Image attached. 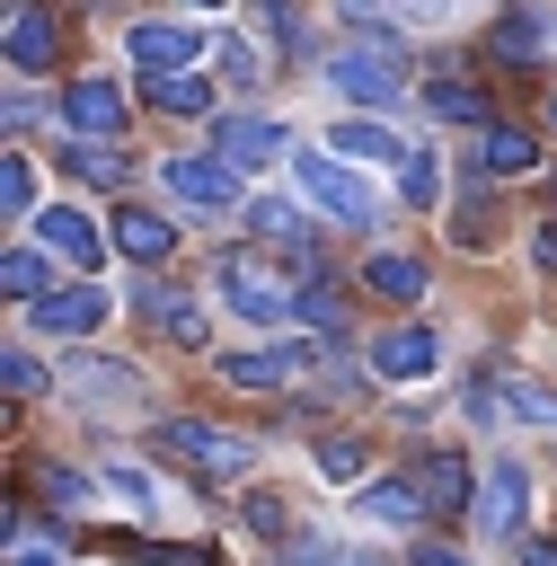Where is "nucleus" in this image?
<instances>
[{"label":"nucleus","mask_w":557,"mask_h":566,"mask_svg":"<svg viewBox=\"0 0 557 566\" xmlns=\"http://www.w3.org/2000/svg\"><path fill=\"white\" fill-rule=\"evenodd\" d=\"M424 106H433L442 124H486V97H477V88H460V80H433V88H424Z\"/></svg>","instance_id":"obj_29"},{"label":"nucleus","mask_w":557,"mask_h":566,"mask_svg":"<svg viewBox=\"0 0 557 566\" xmlns=\"http://www.w3.org/2000/svg\"><path fill=\"white\" fill-rule=\"evenodd\" d=\"M301 363H318V354H309V345H248V354H221L230 389H283Z\"/></svg>","instance_id":"obj_13"},{"label":"nucleus","mask_w":557,"mask_h":566,"mask_svg":"<svg viewBox=\"0 0 557 566\" xmlns=\"http://www.w3.org/2000/svg\"><path fill=\"white\" fill-rule=\"evenodd\" d=\"M9 566H62V557H53V548H35V539H18V548H9Z\"/></svg>","instance_id":"obj_41"},{"label":"nucleus","mask_w":557,"mask_h":566,"mask_svg":"<svg viewBox=\"0 0 557 566\" xmlns=\"http://www.w3.org/2000/svg\"><path fill=\"white\" fill-rule=\"evenodd\" d=\"M362 513H371V522H398V531H407V522H424V495H416V478L398 469V478H371V486H362Z\"/></svg>","instance_id":"obj_23"},{"label":"nucleus","mask_w":557,"mask_h":566,"mask_svg":"<svg viewBox=\"0 0 557 566\" xmlns=\"http://www.w3.org/2000/svg\"><path fill=\"white\" fill-rule=\"evenodd\" d=\"M150 106H159V115H203V106H212V80H195V71H150Z\"/></svg>","instance_id":"obj_26"},{"label":"nucleus","mask_w":557,"mask_h":566,"mask_svg":"<svg viewBox=\"0 0 557 566\" xmlns=\"http://www.w3.org/2000/svg\"><path fill=\"white\" fill-rule=\"evenodd\" d=\"M221 71H230V80H248V88H256V80H265V53H256V44H248V35H221Z\"/></svg>","instance_id":"obj_36"},{"label":"nucleus","mask_w":557,"mask_h":566,"mask_svg":"<svg viewBox=\"0 0 557 566\" xmlns=\"http://www.w3.org/2000/svg\"><path fill=\"white\" fill-rule=\"evenodd\" d=\"M221 301H230L248 327H283V318L301 310V292H292L265 256H248V248H230V256H221Z\"/></svg>","instance_id":"obj_2"},{"label":"nucleus","mask_w":557,"mask_h":566,"mask_svg":"<svg viewBox=\"0 0 557 566\" xmlns=\"http://www.w3.org/2000/svg\"><path fill=\"white\" fill-rule=\"evenodd\" d=\"M62 53V27H53V9H35V0H9V71H44Z\"/></svg>","instance_id":"obj_11"},{"label":"nucleus","mask_w":557,"mask_h":566,"mask_svg":"<svg viewBox=\"0 0 557 566\" xmlns=\"http://www.w3.org/2000/svg\"><path fill=\"white\" fill-rule=\"evenodd\" d=\"M477 168H486V177H522V168H539V142H530L522 124H486V133H477Z\"/></svg>","instance_id":"obj_21"},{"label":"nucleus","mask_w":557,"mask_h":566,"mask_svg":"<svg viewBox=\"0 0 557 566\" xmlns=\"http://www.w3.org/2000/svg\"><path fill=\"white\" fill-rule=\"evenodd\" d=\"M159 177H168V195H177L186 212H230V203H239V168H230L221 150H177Z\"/></svg>","instance_id":"obj_5"},{"label":"nucleus","mask_w":557,"mask_h":566,"mask_svg":"<svg viewBox=\"0 0 557 566\" xmlns=\"http://www.w3.org/2000/svg\"><path fill=\"white\" fill-rule=\"evenodd\" d=\"M398 195H407L416 212L442 195V168H433V150H407V159H398Z\"/></svg>","instance_id":"obj_30"},{"label":"nucleus","mask_w":557,"mask_h":566,"mask_svg":"<svg viewBox=\"0 0 557 566\" xmlns=\"http://www.w3.org/2000/svg\"><path fill=\"white\" fill-rule=\"evenodd\" d=\"M124 53H133L141 71H195V62L212 53V35H203V27H133Z\"/></svg>","instance_id":"obj_9"},{"label":"nucleus","mask_w":557,"mask_h":566,"mask_svg":"<svg viewBox=\"0 0 557 566\" xmlns=\"http://www.w3.org/2000/svg\"><path fill=\"white\" fill-rule=\"evenodd\" d=\"M327 150H345V159H407V142H398L389 124H371V115L336 124V133H327Z\"/></svg>","instance_id":"obj_24"},{"label":"nucleus","mask_w":557,"mask_h":566,"mask_svg":"<svg viewBox=\"0 0 557 566\" xmlns=\"http://www.w3.org/2000/svg\"><path fill=\"white\" fill-rule=\"evenodd\" d=\"M362 283H371L380 301H398V310H407V301H424V256H371V265H362Z\"/></svg>","instance_id":"obj_25"},{"label":"nucleus","mask_w":557,"mask_h":566,"mask_svg":"<svg viewBox=\"0 0 557 566\" xmlns=\"http://www.w3.org/2000/svg\"><path fill=\"white\" fill-rule=\"evenodd\" d=\"M0 292H9L18 310H27V301H44V292H53L44 256H35V248H9V256H0Z\"/></svg>","instance_id":"obj_27"},{"label":"nucleus","mask_w":557,"mask_h":566,"mask_svg":"<svg viewBox=\"0 0 557 566\" xmlns=\"http://www.w3.org/2000/svg\"><path fill=\"white\" fill-rule=\"evenodd\" d=\"M530 265H548V274H557V221H539V239H530Z\"/></svg>","instance_id":"obj_40"},{"label":"nucleus","mask_w":557,"mask_h":566,"mask_svg":"<svg viewBox=\"0 0 557 566\" xmlns=\"http://www.w3.org/2000/svg\"><path fill=\"white\" fill-rule=\"evenodd\" d=\"M0 380H9V398H35V389H44V363H35L27 345H9V354H0Z\"/></svg>","instance_id":"obj_34"},{"label":"nucleus","mask_w":557,"mask_h":566,"mask_svg":"<svg viewBox=\"0 0 557 566\" xmlns=\"http://www.w3.org/2000/svg\"><path fill=\"white\" fill-rule=\"evenodd\" d=\"M460 407H469V424H539V433H557V389L513 380V371L469 380V389H460Z\"/></svg>","instance_id":"obj_4"},{"label":"nucleus","mask_w":557,"mask_h":566,"mask_svg":"<svg viewBox=\"0 0 557 566\" xmlns=\"http://www.w3.org/2000/svg\"><path fill=\"white\" fill-rule=\"evenodd\" d=\"M239 522H248L256 539H283V531H292V513H283V495H248V504H239Z\"/></svg>","instance_id":"obj_35"},{"label":"nucleus","mask_w":557,"mask_h":566,"mask_svg":"<svg viewBox=\"0 0 557 566\" xmlns=\"http://www.w3.org/2000/svg\"><path fill=\"white\" fill-rule=\"evenodd\" d=\"M62 115H71V133H97V142H124V88H115V80H71V97H62Z\"/></svg>","instance_id":"obj_12"},{"label":"nucleus","mask_w":557,"mask_h":566,"mask_svg":"<svg viewBox=\"0 0 557 566\" xmlns=\"http://www.w3.org/2000/svg\"><path fill=\"white\" fill-rule=\"evenodd\" d=\"M354 566H380V557H354Z\"/></svg>","instance_id":"obj_44"},{"label":"nucleus","mask_w":557,"mask_h":566,"mask_svg":"<svg viewBox=\"0 0 557 566\" xmlns=\"http://www.w3.org/2000/svg\"><path fill=\"white\" fill-rule=\"evenodd\" d=\"M186 9H221V0H186Z\"/></svg>","instance_id":"obj_43"},{"label":"nucleus","mask_w":557,"mask_h":566,"mask_svg":"<svg viewBox=\"0 0 557 566\" xmlns=\"http://www.w3.org/2000/svg\"><path fill=\"white\" fill-rule=\"evenodd\" d=\"M354 18H416V27H433V18H451L442 0H345Z\"/></svg>","instance_id":"obj_33"},{"label":"nucleus","mask_w":557,"mask_h":566,"mask_svg":"<svg viewBox=\"0 0 557 566\" xmlns=\"http://www.w3.org/2000/svg\"><path fill=\"white\" fill-rule=\"evenodd\" d=\"M133 310H141L168 345H203V301H186V292H168V283H141V292H133Z\"/></svg>","instance_id":"obj_14"},{"label":"nucleus","mask_w":557,"mask_h":566,"mask_svg":"<svg viewBox=\"0 0 557 566\" xmlns=\"http://www.w3.org/2000/svg\"><path fill=\"white\" fill-rule=\"evenodd\" d=\"M150 442H159V460H177V469H203V478H239V469L256 460L239 433H221V424H203V416H168Z\"/></svg>","instance_id":"obj_3"},{"label":"nucleus","mask_w":557,"mask_h":566,"mask_svg":"<svg viewBox=\"0 0 557 566\" xmlns=\"http://www.w3.org/2000/svg\"><path fill=\"white\" fill-rule=\"evenodd\" d=\"M0 212L9 221H35V168H27V150L0 159Z\"/></svg>","instance_id":"obj_28"},{"label":"nucleus","mask_w":557,"mask_h":566,"mask_svg":"<svg viewBox=\"0 0 557 566\" xmlns=\"http://www.w3.org/2000/svg\"><path fill=\"white\" fill-rule=\"evenodd\" d=\"M486 44H495V62H539V53L557 44V18H548V9H504Z\"/></svg>","instance_id":"obj_17"},{"label":"nucleus","mask_w":557,"mask_h":566,"mask_svg":"<svg viewBox=\"0 0 557 566\" xmlns=\"http://www.w3.org/2000/svg\"><path fill=\"white\" fill-rule=\"evenodd\" d=\"M522 566H557V539H522Z\"/></svg>","instance_id":"obj_42"},{"label":"nucleus","mask_w":557,"mask_h":566,"mask_svg":"<svg viewBox=\"0 0 557 566\" xmlns=\"http://www.w3.org/2000/svg\"><path fill=\"white\" fill-rule=\"evenodd\" d=\"M106 310H115V292H97V283H53L44 301H27V318L44 336H88V327H106Z\"/></svg>","instance_id":"obj_7"},{"label":"nucleus","mask_w":557,"mask_h":566,"mask_svg":"<svg viewBox=\"0 0 557 566\" xmlns=\"http://www.w3.org/2000/svg\"><path fill=\"white\" fill-rule=\"evenodd\" d=\"M212 150L230 168H265V159H283V124L274 115H221L212 124Z\"/></svg>","instance_id":"obj_10"},{"label":"nucleus","mask_w":557,"mask_h":566,"mask_svg":"<svg viewBox=\"0 0 557 566\" xmlns=\"http://www.w3.org/2000/svg\"><path fill=\"white\" fill-rule=\"evenodd\" d=\"M256 27H265L283 53H309V35H301V9H292V0H256Z\"/></svg>","instance_id":"obj_32"},{"label":"nucleus","mask_w":557,"mask_h":566,"mask_svg":"<svg viewBox=\"0 0 557 566\" xmlns=\"http://www.w3.org/2000/svg\"><path fill=\"white\" fill-rule=\"evenodd\" d=\"M292 318H301V327H318V336H345V301H336V292H327V283H309V292H301V310H292Z\"/></svg>","instance_id":"obj_31"},{"label":"nucleus","mask_w":557,"mask_h":566,"mask_svg":"<svg viewBox=\"0 0 557 566\" xmlns=\"http://www.w3.org/2000/svg\"><path fill=\"white\" fill-rule=\"evenodd\" d=\"M433 363H442L433 327H389V336L371 345V371H380V380H424Z\"/></svg>","instance_id":"obj_15"},{"label":"nucleus","mask_w":557,"mask_h":566,"mask_svg":"<svg viewBox=\"0 0 557 566\" xmlns=\"http://www.w3.org/2000/svg\"><path fill=\"white\" fill-rule=\"evenodd\" d=\"M115 248H124L133 265H159V256L177 248V221H159V212H141V203H124V212H115Z\"/></svg>","instance_id":"obj_18"},{"label":"nucleus","mask_w":557,"mask_h":566,"mask_svg":"<svg viewBox=\"0 0 557 566\" xmlns=\"http://www.w3.org/2000/svg\"><path fill=\"white\" fill-rule=\"evenodd\" d=\"M407 478H416L424 513H469V460H460V451H424Z\"/></svg>","instance_id":"obj_16"},{"label":"nucleus","mask_w":557,"mask_h":566,"mask_svg":"<svg viewBox=\"0 0 557 566\" xmlns=\"http://www.w3.org/2000/svg\"><path fill=\"white\" fill-rule=\"evenodd\" d=\"M292 177H301V195H309L318 212H336V221H371V186H362L345 159H327V150H292Z\"/></svg>","instance_id":"obj_6"},{"label":"nucleus","mask_w":557,"mask_h":566,"mask_svg":"<svg viewBox=\"0 0 557 566\" xmlns=\"http://www.w3.org/2000/svg\"><path fill=\"white\" fill-rule=\"evenodd\" d=\"M62 168H71L80 186H124V168H133V159H124L115 142H97V133H71V142H62Z\"/></svg>","instance_id":"obj_22"},{"label":"nucleus","mask_w":557,"mask_h":566,"mask_svg":"<svg viewBox=\"0 0 557 566\" xmlns=\"http://www.w3.org/2000/svg\"><path fill=\"white\" fill-rule=\"evenodd\" d=\"M35 239H44L62 265H80V274H97V256H106V239H97V221H88L80 203H44V212H35Z\"/></svg>","instance_id":"obj_8"},{"label":"nucleus","mask_w":557,"mask_h":566,"mask_svg":"<svg viewBox=\"0 0 557 566\" xmlns=\"http://www.w3.org/2000/svg\"><path fill=\"white\" fill-rule=\"evenodd\" d=\"M407 566H469V557H460L451 539H416V557H407Z\"/></svg>","instance_id":"obj_39"},{"label":"nucleus","mask_w":557,"mask_h":566,"mask_svg":"<svg viewBox=\"0 0 557 566\" xmlns=\"http://www.w3.org/2000/svg\"><path fill=\"white\" fill-rule=\"evenodd\" d=\"M477 495H486V504H477V522H486V531H522V495H530V478H522V460H495Z\"/></svg>","instance_id":"obj_20"},{"label":"nucleus","mask_w":557,"mask_h":566,"mask_svg":"<svg viewBox=\"0 0 557 566\" xmlns=\"http://www.w3.org/2000/svg\"><path fill=\"white\" fill-rule=\"evenodd\" d=\"M309 460H318V478H362V451L354 442H318Z\"/></svg>","instance_id":"obj_38"},{"label":"nucleus","mask_w":557,"mask_h":566,"mask_svg":"<svg viewBox=\"0 0 557 566\" xmlns=\"http://www.w3.org/2000/svg\"><path fill=\"white\" fill-rule=\"evenodd\" d=\"M44 495H53L62 513H88V478H80V469H44Z\"/></svg>","instance_id":"obj_37"},{"label":"nucleus","mask_w":557,"mask_h":566,"mask_svg":"<svg viewBox=\"0 0 557 566\" xmlns=\"http://www.w3.org/2000/svg\"><path fill=\"white\" fill-rule=\"evenodd\" d=\"M327 88L345 97V106H362V115H380V106H398L407 97V53H398V35L389 27H362L354 44H336L327 62Z\"/></svg>","instance_id":"obj_1"},{"label":"nucleus","mask_w":557,"mask_h":566,"mask_svg":"<svg viewBox=\"0 0 557 566\" xmlns=\"http://www.w3.org/2000/svg\"><path fill=\"white\" fill-rule=\"evenodd\" d=\"M71 389H80L88 407H133V398H141V380H133V371H115L106 354H71Z\"/></svg>","instance_id":"obj_19"}]
</instances>
